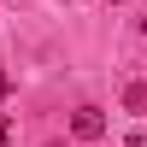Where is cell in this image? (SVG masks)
I'll return each mask as SVG.
<instances>
[{"label":"cell","mask_w":147,"mask_h":147,"mask_svg":"<svg viewBox=\"0 0 147 147\" xmlns=\"http://www.w3.org/2000/svg\"><path fill=\"white\" fill-rule=\"evenodd\" d=\"M71 136L77 141H100L106 136V112L100 106H77V112H71Z\"/></svg>","instance_id":"6da1fadb"},{"label":"cell","mask_w":147,"mask_h":147,"mask_svg":"<svg viewBox=\"0 0 147 147\" xmlns=\"http://www.w3.org/2000/svg\"><path fill=\"white\" fill-rule=\"evenodd\" d=\"M124 112L147 118V82H124Z\"/></svg>","instance_id":"7a4b0ae2"},{"label":"cell","mask_w":147,"mask_h":147,"mask_svg":"<svg viewBox=\"0 0 147 147\" xmlns=\"http://www.w3.org/2000/svg\"><path fill=\"white\" fill-rule=\"evenodd\" d=\"M0 147H12V118H0Z\"/></svg>","instance_id":"3957f363"},{"label":"cell","mask_w":147,"mask_h":147,"mask_svg":"<svg viewBox=\"0 0 147 147\" xmlns=\"http://www.w3.org/2000/svg\"><path fill=\"white\" fill-rule=\"evenodd\" d=\"M124 147H147V129H136V136H129V141H124Z\"/></svg>","instance_id":"277c9868"},{"label":"cell","mask_w":147,"mask_h":147,"mask_svg":"<svg viewBox=\"0 0 147 147\" xmlns=\"http://www.w3.org/2000/svg\"><path fill=\"white\" fill-rule=\"evenodd\" d=\"M112 6H118V0H112Z\"/></svg>","instance_id":"5b68a950"}]
</instances>
